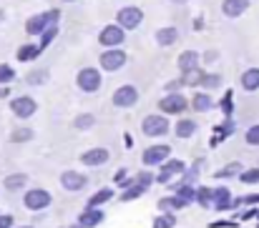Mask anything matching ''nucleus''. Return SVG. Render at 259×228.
<instances>
[{"label": "nucleus", "instance_id": "nucleus-1", "mask_svg": "<svg viewBox=\"0 0 259 228\" xmlns=\"http://www.w3.org/2000/svg\"><path fill=\"white\" fill-rule=\"evenodd\" d=\"M56 20H58V10H51V13H43V15L30 18L25 28H28L30 35H38V33H46V28H53L51 23H56Z\"/></svg>", "mask_w": 259, "mask_h": 228}, {"label": "nucleus", "instance_id": "nucleus-2", "mask_svg": "<svg viewBox=\"0 0 259 228\" xmlns=\"http://www.w3.org/2000/svg\"><path fill=\"white\" fill-rule=\"evenodd\" d=\"M141 20H144V13H141V8H136V5H128V8H121V10H118V25L126 28V30H134Z\"/></svg>", "mask_w": 259, "mask_h": 228}, {"label": "nucleus", "instance_id": "nucleus-3", "mask_svg": "<svg viewBox=\"0 0 259 228\" xmlns=\"http://www.w3.org/2000/svg\"><path fill=\"white\" fill-rule=\"evenodd\" d=\"M166 131H169V121L164 118V116H146L144 118V133L146 136H166Z\"/></svg>", "mask_w": 259, "mask_h": 228}, {"label": "nucleus", "instance_id": "nucleus-4", "mask_svg": "<svg viewBox=\"0 0 259 228\" xmlns=\"http://www.w3.org/2000/svg\"><path fill=\"white\" fill-rule=\"evenodd\" d=\"M123 38H126V33H123L121 25H106V28L101 30V35H98V40H101L106 48H111V45H121Z\"/></svg>", "mask_w": 259, "mask_h": 228}, {"label": "nucleus", "instance_id": "nucleus-5", "mask_svg": "<svg viewBox=\"0 0 259 228\" xmlns=\"http://www.w3.org/2000/svg\"><path fill=\"white\" fill-rule=\"evenodd\" d=\"M136 100H139V93L134 85H121L113 93V105H118V108H131Z\"/></svg>", "mask_w": 259, "mask_h": 228}, {"label": "nucleus", "instance_id": "nucleus-6", "mask_svg": "<svg viewBox=\"0 0 259 228\" xmlns=\"http://www.w3.org/2000/svg\"><path fill=\"white\" fill-rule=\"evenodd\" d=\"M48 203H51V193L43 191V188H33V191L25 193V206H28L30 211H40V208H46Z\"/></svg>", "mask_w": 259, "mask_h": 228}, {"label": "nucleus", "instance_id": "nucleus-7", "mask_svg": "<svg viewBox=\"0 0 259 228\" xmlns=\"http://www.w3.org/2000/svg\"><path fill=\"white\" fill-rule=\"evenodd\" d=\"M78 88L86 90V93H96V90L101 88V76H98V71L83 68V71L78 73Z\"/></svg>", "mask_w": 259, "mask_h": 228}, {"label": "nucleus", "instance_id": "nucleus-8", "mask_svg": "<svg viewBox=\"0 0 259 228\" xmlns=\"http://www.w3.org/2000/svg\"><path fill=\"white\" fill-rule=\"evenodd\" d=\"M169 153H171L169 146H151V148L144 151L141 160H144V165H156V163H164L169 158Z\"/></svg>", "mask_w": 259, "mask_h": 228}, {"label": "nucleus", "instance_id": "nucleus-9", "mask_svg": "<svg viewBox=\"0 0 259 228\" xmlns=\"http://www.w3.org/2000/svg\"><path fill=\"white\" fill-rule=\"evenodd\" d=\"M123 63H126V53L123 50H106L101 55V68H106V71H118Z\"/></svg>", "mask_w": 259, "mask_h": 228}, {"label": "nucleus", "instance_id": "nucleus-10", "mask_svg": "<svg viewBox=\"0 0 259 228\" xmlns=\"http://www.w3.org/2000/svg\"><path fill=\"white\" fill-rule=\"evenodd\" d=\"M10 108H13V113H15L18 118H30V116L35 113V100L20 95V98H15V100L10 103Z\"/></svg>", "mask_w": 259, "mask_h": 228}, {"label": "nucleus", "instance_id": "nucleus-11", "mask_svg": "<svg viewBox=\"0 0 259 228\" xmlns=\"http://www.w3.org/2000/svg\"><path fill=\"white\" fill-rule=\"evenodd\" d=\"M108 160V151L106 148H91L81 155V163L88 165V168H96V165H103Z\"/></svg>", "mask_w": 259, "mask_h": 228}, {"label": "nucleus", "instance_id": "nucleus-12", "mask_svg": "<svg viewBox=\"0 0 259 228\" xmlns=\"http://www.w3.org/2000/svg\"><path fill=\"white\" fill-rule=\"evenodd\" d=\"M61 183H63V188H68V191H81V188H86V176H81V173H76V170H66V173L61 176Z\"/></svg>", "mask_w": 259, "mask_h": 228}, {"label": "nucleus", "instance_id": "nucleus-13", "mask_svg": "<svg viewBox=\"0 0 259 228\" xmlns=\"http://www.w3.org/2000/svg\"><path fill=\"white\" fill-rule=\"evenodd\" d=\"M247 8H249V0H224L222 3V13L227 18H239Z\"/></svg>", "mask_w": 259, "mask_h": 228}, {"label": "nucleus", "instance_id": "nucleus-14", "mask_svg": "<svg viewBox=\"0 0 259 228\" xmlns=\"http://www.w3.org/2000/svg\"><path fill=\"white\" fill-rule=\"evenodd\" d=\"M184 108H186V98L179 93H171L161 100V110H166V113H181Z\"/></svg>", "mask_w": 259, "mask_h": 228}, {"label": "nucleus", "instance_id": "nucleus-15", "mask_svg": "<svg viewBox=\"0 0 259 228\" xmlns=\"http://www.w3.org/2000/svg\"><path fill=\"white\" fill-rule=\"evenodd\" d=\"M101 221H103V211H98V208H86V213H81V218H78V226L93 228V226H98Z\"/></svg>", "mask_w": 259, "mask_h": 228}, {"label": "nucleus", "instance_id": "nucleus-16", "mask_svg": "<svg viewBox=\"0 0 259 228\" xmlns=\"http://www.w3.org/2000/svg\"><path fill=\"white\" fill-rule=\"evenodd\" d=\"M196 63H199V55H196L194 50H186V53L179 55V68H181L184 73H194V71H196Z\"/></svg>", "mask_w": 259, "mask_h": 228}, {"label": "nucleus", "instance_id": "nucleus-17", "mask_svg": "<svg viewBox=\"0 0 259 228\" xmlns=\"http://www.w3.org/2000/svg\"><path fill=\"white\" fill-rule=\"evenodd\" d=\"M229 203H232L229 191H227V188H217V191H214V211H227Z\"/></svg>", "mask_w": 259, "mask_h": 228}, {"label": "nucleus", "instance_id": "nucleus-18", "mask_svg": "<svg viewBox=\"0 0 259 228\" xmlns=\"http://www.w3.org/2000/svg\"><path fill=\"white\" fill-rule=\"evenodd\" d=\"M181 170H184V163H181V160H169V163L164 165V170H161L159 181H161V183H169V181H171V176L181 173Z\"/></svg>", "mask_w": 259, "mask_h": 228}, {"label": "nucleus", "instance_id": "nucleus-19", "mask_svg": "<svg viewBox=\"0 0 259 228\" xmlns=\"http://www.w3.org/2000/svg\"><path fill=\"white\" fill-rule=\"evenodd\" d=\"M176 38H179V30H176V28H161V30L156 33L159 45H174Z\"/></svg>", "mask_w": 259, "mask_h": 228}, {"label": "nucleus", "instance_id": "nucleus-20", "mask_svg": "<svg viewBox=\"0 0 259 228\" xmlns=\"http://www.w3.org/2000/svg\"><path fill=\"white\" fill-rule=\"evenodd\" d=\"M242 85L247 90H257L259 88V68H249L244 76H242Z\"/></svg>", "mask_w": 259, "mask_h": 228}, {"label": "nucleus", "instance_id": "nucleus-21", "mask_svg": "<svg viewBox=\"0 0 259 228\" xmlns=\"http://www.w3.org/2000/svg\"><path fill=\"white\" fill-rule=\"evenodd\" d=\"M194 131H196L194 121H179V126H176V136L179 138H189V136H194Z\"/></svg>", "mask_w": 259, "mask_h": 228}, {"label": "nucleus", "instance_id": "nucleus-22", "mask_svg": "<svg viewBox=\"0 0 259 228\" xmlns=\"http://www.w3.org/2000/svg\"><path fill=\"white\" fill-rule=\"evenodd\" d=\"M113 198V191L111 188H103V191H98L91 201H88V208H96V206H101V203H106V201H111Z\"/></svg>", "mask_w": 259, "mask_h": 228}, {"label": "nucleus", "instance_id": "nucleus-23", "mask_svg": "<svg viewBox=\"0 0 259 228\" xmlns=\"http://www.w3.org/2000/svg\"><path fill=\"white\" fill-rule=\"evenodd\" d=\"M191 105H194V110H209V108L214 105V100H211L206 93H199V95L191 100Z\"/></svg>", "mask_w": 259, "mask_h": 228}, {"label": "nucleus", "instance_id": "nucleus-24", "mask_svg": "<svg viewBox=\"0 0 259 228\" xmlns=\"http://www.w3.org/2000/svg\"><path fill=\"white\" fill-rule=\"evenodd\" d=\"M25 183H28V178H25L23 173H15V176H8V178H5V188H8V191H15V188H23Z\"/></svg>", "mask_w": 259, "mask_h": 228}, {"label": "nucleus", "instance_id": "nucleus-25", "mask_svg": "<svg viewBox=\"0 0 259 228\" xmlns=\"http://www.w3.org/2000/svg\"><path fill=\"white\" fill-rule=\"evenodd\" d=\"M38 53H40V48H35V45H23V48L18 50V61H23V63H25V61H33Z\"/></svg>", "mask_w": 259, "mask_h": 228}, {"label": "nucleus", "instance_id": "nucleus-26", "mask_svg": "<svg viewBox=\"0 0 259 228\" xmlns=\"http://www.w3.org/2000/svg\"><path fill=\"white\" fill-rule=\"evenodd\" d=\"M159 208H164V211H176V208H186V203H184L181 198H161V201H159Z\"/></svg>", "mask_w": 259, "mask_h": 228}, {"label": "nucleus", "instance_id": "nucleus-27", "mask_svg": "<svg viewBox=\"0 0 259 228\" xmlns=\"http://www.w3.org/2000/svg\"><path fill=\"white\" fill-rule=\"evenodd\" d=\"M176 198H181V201L189 206V203H191L194 198H199V196L194 193V188H191V186H179V196H176Z\"/></svg>", "mask_w": 259, "mask_h": 228}, {"label": "nucleus", "instance_id": "nucleus-28", "mask_svg": "<svg viewBox=\"0 0 259 228\" xmlns=\"http://www.w3.org/2000/svg\"><path fill=\"white\" fill-rule=\"evenodd\" d=\"M144 191H146V186H144V183H136V181H131V191H126V193H123V201H131V198L141 196Z\"/></svg>", "mask_w": 259, "mask_h": 228}, {"label": "nucleus", "instance_id": "nucleus-29", "mask_svg": "<svg viewBox=\"0 0 259 228\" xmlns=\"http://www.w3.org/2000/svg\"><path fill=\"white\" fill-rule=\"evenodd\" d=\"M174 223H176V218H174L171 213H166V216H159L154 221V228H174Z\"/></svg>", "mask_w": 259, "mask_h": 228}, {"label": "nucleus", "instance_id": "nucleus-30", "mask_svg": "<svg viewBox=\"0 0 259 228\" xmlns=\"http://www.w3.org/2000/svg\"><path fill=\"white\" fill-rule=\"evenodd\" d=\"M91 126H93V116H91V113L76 118V128H78V131H86V128H91Z\"/></svg>", "mask_w": 259, "mask_h": 228}, {"label": "nucleus", "instance_id": "nucleus-31", "mask_svg": "<svg viewBox=\"0 0 259 228\" xmlns=\"http://www.w3.org/2000/svg\"><path fill=\"white\" fill-rule=\"evenodd\" d=\"M196 201H199V203H201V206L206 208V206H209V203L214 201V191H206V188H201V191H199V198H196Z\"/></svg>", "mask_w": 259, "mask_h": 228}, {"label": "nucleus", "instance_id": "nucleus-32", "mask_svg": "<svg viewBox=\"0 0 259 228\" xmlns=\"http://www.w3.org/2000/svg\"><path fill=\"white\" fill-rule=\"evenodd\" d=\"M15 78V73H13V68L10 66H0V83L5 85V83H10Z\"/></svg>", "mask_w": 259, "mask_h": 228}, {"label": "nucleus", "instance_id": "nucleus-33", "mask_svg": "<svg viewBox=\"0 0 259 228\" xmlns=\"http://www.w3.org/2000/svg\"><path fill=\"white\" fill-rule=\"evenodd\" d=\"M247 143L249 146H259V126H252L247 131Z\"/></svg>", "mask_w": 259, "mask_h": 228}, {"label": "nucleus", "instance_id": "nucleus-34", "mask_svg": "<svg viewBox=\"0 0 259 228\" xmlns=\"http://www.w3.org/2000/svg\"><path fill=\"white\" fill-rule=\"evenodd\" d=\"M239 168H242L239 163H229V165H227V170H219L217 176H219V178H224V176H237V173H239Z\"/></svg>", "mask_w": 259, "mask_h": 228}, {"label": "nucleus", "instance_id": "nucleus-35", "mask_svg": "<svg viewBox=\"0 0 259 228\" xmlns=\"http://www.w3.org/2000/svg\"><path fill=\"white\" fill-rule=\"evenodd\" d=\"M239 176H242V181H244V183H257V181H259V168H257V170H247V173H239Z\"/></svg>", "mask_w": 259, "mask_h": 228}, {"label": "nucleus", "instance_id": "nucleus-36", "mask_svg": "<svg viewBox=\"0 0 259 228\" xmlns=\"http://www.w3.org/2000/svg\"><path fill=\"white\" fill-rule=\"evenodd\" d=\"M30 136H33V133H30L28 128H23V131H15V133H13V141H30Z\"/></svg>", "mask_w": 259, "mask_h": 228}, {"label": "nucleus", "instance_id": "nucleus-37", "mask_svg": "<svg viewBox=\"0 0 259 228\" xmlns=\"http://www.w3.org/2000/svg\"><path fill=\"white\" fill-rule=\"evenodd\" d=\"M53 35H56V25H53V28H48V30L43 33V43H40V48H46V45L53 40Z\"/></svg>", "mask_w": 259, "mask_h": 228}, {"label": "nucleus", "instance_id": "nucleus-38", "mask_svg": "<svg viewBox=\"0 0 259 228\" xmlns=\"http://www.w3.org/2000/svg\"><path fill=\"white\" fill-rule=\"evenodd\" d=\"M206 88H214V85H219V76H204V80H201Z\"/></svg>", "mask_w": 259, "mask_h": 228}, {"label": "nucleus", "instance_id": "nucleus-39", "mask_svg": "<svg viewBox=\"0 0 259 228\" xmlns=\"http://www.w3.org/2000/svg\"><path fill=\"white\" fill-rule=\"evenodd\" d=\"M13 226V216H0V228H10Z\"/></svg>", "mask_w": 259, "mask_h": 228}, {"label": "nucleus", "instance_id": "nucleus-40", "mask_svg": "<svg viewBox=\"0 0 259 228\" xmlns=\"http://www.w3.org/2000/svg\"><path fill=\"white\" fill-rule=\"evenodd\" d=\"M222 108H224V113H232V100H229V95L222 100Z\"/></svg>", "mask_w": 259, "mask_h": 228}, {"label": "nucleus", "instance_id": "nucleus-41", "mask_svg": "<svg viewBox=\"0 0 259 228\" xmlns=\"http://www.w3.org/2000/svg\"><path fill=\"white\" fill-rule=\"evenodd\" d=\"M43 78H46V73H33V76H30V83H38V80H43Z\"/></svg>", "mask_w": 259, "mask_h": 228}, {"label": "nucleus", "instance_id": "nucleus-42", "mask_svg": "<svg viewBox=\"0 0 259 228\" xmlns=\"http://www.w3.org/2000/svg\"><path fill=\"white\" fill-rule=\"evenodd\" d=\"M8 93H10V90H8V88H0V98H5V95H8Z\"/></svg>", "mask_w": 259, "mask_h": 228}, {"label": "nucleus", "instance_id": "nucleus-43", "mask_svg": "<svg viewBox=\"0 0 259 228\" xmlns=\"http://www.w3.org/2000/svg\"><path fill=\"white\" fill-rule=\"evenodd\" d=\"M174 3H186V0H174Z\"/></svg>", "mask_w": 259, "mask_h": 228}, {"label": "nucleus", "instance_id": "nucleus-44", "mask_svg": "<svg viewBox=\"0 0 259 228\" xmlns=\"http://www.w3.org/2000/svg\"><path fill=\"white\" fill-rule=\"evenodd\" d=\"M66 3H73V0H66Z\"/></svg>", "mask_w": 259, "mask_h": 228}, {"label": "nucleus", "instance_id": "nucleus-45", "mask_svg": "<svg viewBox=\"0 0 259 228\" xmlns=\"http://www.w3.org/2000/svg\"><path fill=\"white\" fill-rule=\"evenodd\" d=\"M73 228H81V226H73Z\"/></svg>", "mask_w": 259, "mask_h": 228}, {"label": "nucleus", "instance_id": "nucleus-46", "mask_svg": "<svg viewBox=\"0 0 259 228\" xmlns=\"http://www.w3.org/2000/svg\"><path fill=\"white\" fill-rule=\"evenodd\" d=\"M25 228H28V226H25Z\"/></svg>", "mask_w": 259, "mask_h": 228}]
</instances>
